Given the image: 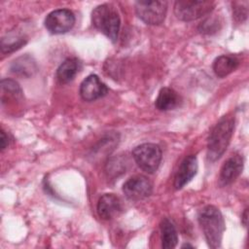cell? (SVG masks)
<instances>
[{"label":"cell","mask_w":249,"mask_h":249,"mask_svg":"<svg viewBox=\"0 0 249 249\" xmlns=\"http://www.w3.org/2000/svg\"><path fill=\"white\" fill-rule=\"evenodd\" d=\"M197 218L209 247H220L225 231V222L220 210L213 205H206L198 212Z\"/></svg>","instance_id":"obj_1"},{"label":"cell","mask_w":249,"mask_h":249,"mask_svg":"<svg viewBox=\"0 0 249 249\" xmlns=\"http://www.w3.org/2000/svg\"><path fill=\"white\" fill-rule=\"evenodd\" d=\"M234 128V117L225 116L213 127L207 143V158L215 161L227 150Z\"/></svg>","instance_id":"obj_2"},{"label":"cell","mask_w":249,"mask_h":249,"mask_svg":"<svg viewBox=\"0 0 249 249\" xmlns=\"http://www.w3.org/2000/svg\"><path fill=\"white\" fill-rule=\"evenodd\" d=\"M93 26L103 33L112 42L118 39L121 18L117 9L111 4H102L94 8L91 13Z\"/></svg>","instance_id":"obj_3"},{"label":"cell","mask_w":249,"mask_h":249,"mask_svg":"<svg viewBox=\"0 0 249 249\" xmlns=\"http://www.w3.org/2000/svg\"><path fill=\"white\" fill-rule=\"evenodd\" d=\"M132 157L142 170L153 173L160 164L161 150L159 145L154 143H144L133 149Z\"/></svg>","instance_id":"obj_4"},{"label":"cell","mask_w":249,"mask_h":249,"mask_svg":"<svg viewBox=\"0 0 249 249\" xmlns=\"http://www.w3.org/2000/svg\"><path fill=\"white\" fill-rule=\"evenodd\" d=\"M213 7V1L179 0L174 4V14L181 20L192 21L208 15Z\"/></svg>","instance_id":"obj_5"},{"label":"cell","mask_w":249,"mask_h":249,"mask_svg":"<svg viewBox=\"0 0 249 249\" xmlns=\"http://www.w3.org/2000/svg\"><path fill=\"white\" fill-rule=\"evenodd\" d=\"M137 17L149 25L160 24L166 16V1H137L135 3Z\"/></svg>","instance_id":"obj_6"},{"label":"cell","mask_w":249,"mask_h":249,"mask_svg":"<svg viewBox=\"0 0 249 249\" xmlns=\"http://www.w3.org/2000/svg\"><path fill=\"white\" fill-rule=\"evenodd\" d=\"M75 23V16L68 9H58L51 12L45 18V27L52 34L68 32Z\"/></svg>","instance_id":"obj_7"},{"label":"cell","mask_w":249,"mask_h":249,"mask_svg":"<svg viewBox=\"0 0 249 249\" xmlns=\"http://www.w3.org/2000/svg\"><path fill=\"white\" fill-rule=\"evenodd\" d=\"M123 192L130 200H141L151 196L153 184L144 175H134L124 182Z\"/></svg>","instance_id":"obj_8"},{"label":"cell","mask_w":249,"mask_h":249,"mask_svg":"<svg viewBox=\"0 0 249 249\" xmlns=\"http://www.w3.org/2000/svg\"><path fill=\"white\" fill-rule=\"evenodd\" d=\"M108 92L107 86L97 75L88 76L80 85V95L86 101H93L105 96Z\"/></svg>","instance_id":"obj_9"},{"label":"cell","mask_w":249,"mask_h":249,"mask_svg":"<svg viewBox=\"0 0 249 249\" xmlns=\"http://www.w3.org/2000/svg\"><path fill=\"white\" fill-rule=\"evenodd\" d=\"M123 210V202L115 194H104L97 203L98 215L104 220H110L118 216Z\"/></svg>","instance_id":"obj_10"},{"label":"cell","mask_w":249,"mask_h":249,"mask_svg":"<svg viewBox=\"0 0 249 249\" xmlns=\"http://www.w3.org/2000/svg\"><path fill=\"white\" fill-rule=\"evenodd\" d=\"M243 169V159L239 155L231 156L223 164L220 175L219 184L221 186H227L232 183L241 173Z\"/></svg>","instance_id":"obj_11"},{"label":"cell","mask_w":249,"mask_h":249,"mask_svg":"<svg viewBox=\"0 0 249 249\" xmlns=\"http://www.w3.org/2000/svg\"><path fill=\"white\" fill-rule=\"evenodd\" d=\"M197 171V160L194 155L186 157L181 162L175 178H174V187L177 190L182 189L187 185L196 174Z\"/></svg>","instance_id":"obj_12"},{"label":"cell","mask_w":249,"mask_h":249,"mask_svg":"<svg viewBox=\"0 0 249 249\" xmlns=\"http://www.w3.org/2000/svg\"><path fill=\"white\" fill-rule=\"evenodd\" d=\"M81 69V62L75 58L70 57L65 59L56 70V79L60 84H67L71 82Z\"/></svg>","instance_id":"obj_13"},{"label":"cell","mask_w":249,"mask_h":249,"mask_svg":"<svg viewBox=\"0 0 249 249\" xmlns=\"http://www.w3.org/2000/svg\"><path fill=\"white\" fill-rule=\"evenodd\" d=\"M180 104V96L179 94L170 88H162L158 97L156 98L155 105L157 109L160 111H168L176 108Z\"/></svg>","instance_id":"obj_14"},{"label":"cell","mask_w":249,"mask_h":249,"mask_svg":"<svg viewBox=\"0 0 249 249\" xmlns=\"http://www.w3.org/2000/svg\"><path fill=\"white\" fill-rule=\"evenodd\" d=\"M11 71L16 75L28 78L37 71V65L30 55L25 54L18 57L12 62Z\"/></svg>","instance_id":"obj_15"},{"label":"cell","mask_w":249,"mask_h":249,"mask_svg":"<svg viewBox=\"0 0 249 249\" xmlns=\"http://www.w3.org/2000/svg\"><path fill=\"white\" fill-rule=\"evenodd\" d=\"M239 61L236 57L231 55H220L218 56L213 63V70L219 78H224L231 74L232 71L236 69Z\"/></svg>","instance_id":"obj_16"},{"label":"cell","mask_w":249,"mask_h":249,"mask_svg":"<svg viewBox=\"0 0 249 249\" xmlns=\"http://www.w3.org/2000/svg\"><path fill=\"white\" fill-rule=\"evenodd\" d=\"M160 232H161V246L164 249L174 248L178 242V235L173 223L164 218L160 222Z\"/></svg>","instance_id":"obj_17"},{"label":"cell","mask_w":249,"mask_h":249,"mask_svg":"<svg viewBox=\"0 0 249 249\" xmlns=\"http://www.w3.org/2000/svg\"><path fill=\"white\" fill-rule=\"evenodd\" d=\"M26 44V39L20 34L10 33L1 39V51L3 53L15 52Z\"/></svg>","instance_id":"obj_18"},{"label":"cell","mask_w":249,"mask_h":249,"mask_svg":"<svg viewBox=\"0 0 249 249\" xmlns=\"http://www.w3.org/2000/svg\"><path fill=\"white\" fill-rule=\"evenodd\" d=\"M2 90V103L8 99H20L22 97V91L18 84L12 79H4L1 81Z\"/></svg>","instance_id":"obj_19"},{"label":"cell","mask_w":249,"mask_h":249,"mask_svg":"<svg viewBox=\"0 0 249 249\" xmlns=\"http://www.w3.org/2000/svg\"><path fill=\"white\" fill-rule=\"evenodd\" d=\"M218 27V20L215 18H208L203 22L200 23L199 30L202 33H212L215 32V30Z\"/></svg>","instance_id":"obj_20"},{"label":"cell","mask_w":249,"mask_h":249,"mask_svg":"<svg viewBox=\"0 0 249 249\" xmlns=\"http://www.w3.org/2000/svg\"><path fill=\"white\" fill-rule=\"evenodd\" d=\"M239 6H236L234 4V8H232L233 10V16H234V18L238 21H243L246 19L247 18V4L243 7L242 6V3H241V6H240V3H237Z\"/></svg>","instance_id":"obj_21"},{"label":"cell","mask_w":249,"mask_h":249,"mask_svg":"<svg viewBox=\"0 0 249 249\" xmlns=\"http://www.w3.org/2000/svg\"><path fill=\"white\" fill-rule=\"evenodd\" d=\"M9 145L8 135L5 133L3 129H1V151H4Z\"/></svg>","instance_id":"obj_22"},{"label":"cell","mask_w":249,"mask_h":249,"mask_svg":"<svg viewBox=\"0 0 249 249\" xmlns=\"http://www.w3.org/2000/svg\"><path fill=\"white\" fill-rule=\"evenodd\" d=\"M241 220H242L243 225L246 227V226H247V220H248V209H247V208L244 210V212H243V214H242Z\"/></svg>","instance_id":"obj_23"},{"label":"cell","mask_w":249,"mask_h":249,"mask_svg":"<svg viewBox=\"0 0 249 249\" xmlns=\"http://www.w3.org/2000/svg\"><path fill=\"white\" fill-rule=\"evenodd\" d=\"M185 247H191V248H193V246L190 245V244H184V245L182 246V248H185Z\"/></svg>","instance_id":"obj_24"}]
</instances>
